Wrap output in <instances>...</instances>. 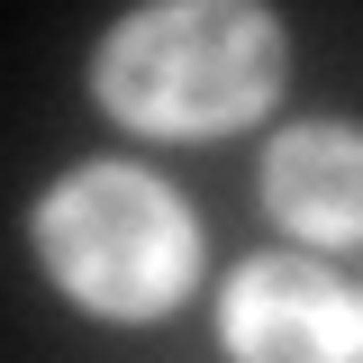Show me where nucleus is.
Masks as SVG:
<instances>
[{
  "label": "nucleus",
  "instance_id": "1",
  "mask_svg": "<svg viewBox=\"0 0 363 363\" xmlns=\"http://www.w3.org/2000/svg\"><path fill=\"white\" fill-rule=\"evenodd\" d=\"M91 109L136 145H218L291 91V18L272 0H136L82 64Z\"/></svg>",
  "mask_w": 363,
  "mask_h": 363
},
{
  "label": "nucleus",
  "instance_id": "2",
  "mask_svg": "<svg viewBox=\"0 0 363 363\" xmlns=\"http://www.w3.org/2000/svg\"><path fill=\"white\" fill-rule=\"evenodd\" d=\"M28 255L73 318L164 327L209 281V218L164 164L82 155L28 200Z\"/></svg>",
  "mask_w": 363,
  "mask_h": 363
},
{
  "label": "nucleus",
  "instance_id": "3",
  "mask_svg": "<svg viewBox=\"0 0 363 363\" xmlns=\"http://www.w3.org/2000/svg\"><path fill=\"white\" fill-rule=\"evenodd\" d=\"M227 363H363V291L309 245H255L209 291Z\"/></svg>",
  "mask_w": 363,
  "mask_h": 363
},
{
  "label": "nucleus",
  "instance_id": "4",
  "mask_svg": "<svg viewBox=\"0 0 363 363\" xmlns=\"http://www.w3.org/2000/svg\"><path fill=\"white\" fill-rule=\"evenodd\" d=\"M255 209L281 227V245L309 255H354L363 245V118L300 109L264 136L255 155Z\"/></svg>",
  "mask_w": 363,
  "mask_h": 363
}]
</instances>
